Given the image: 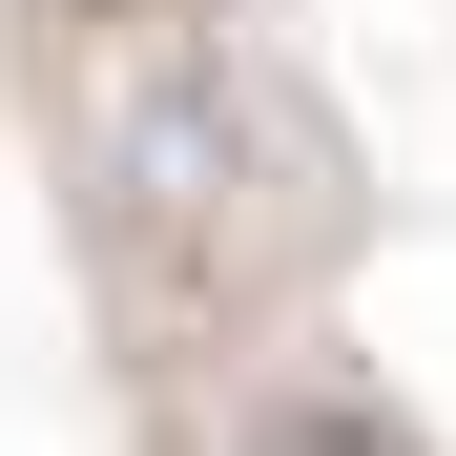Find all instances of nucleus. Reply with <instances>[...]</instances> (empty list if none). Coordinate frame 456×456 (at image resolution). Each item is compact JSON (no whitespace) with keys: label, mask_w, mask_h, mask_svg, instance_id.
Listing matches in <instances>:
<instances>
[{"label":"nucleus","mask_w":456,"mask_h":456,"mask_svg":"<svg viewBox=\"0 0 456 456\" xmlns=\"http://www.w3.org/2000/svg\"><path fill=\"white\" fill-rule=\"evenodd\" d=\"M104 167H125V208L167 228V249H228V84H208V42H145V62H104Z\"/></svg>","instance_id":"f257e3e1"},{"label":"nucleus","mask_w":456,"mask_h":456,"mask_svg":"<svg viewBox=\"0 0 456 456\" xmlns=\"http://www.w3.org/2000/svg\"><path fill=\"white\" fill-rule=\"evenodd\" d=\"M249 456H415V415H373V395H332V373H312V395L249 415Z\"/></svg>","instance_id":"f03ea898"}]
</instances>
